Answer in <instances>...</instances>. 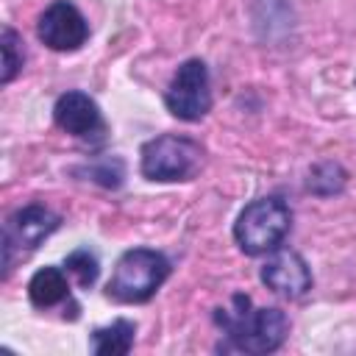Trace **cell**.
Segmentation results:
<instances>
[{
	"instance_id": "cell-1",
	"label": "cell",
	"mask_w": 356,
	"mask_h": 356,
	"mask_svg": "<svg viewBox=\"0 0 356 356\" xmlns=\"http://www.w3.org/2000/svg\"><path fill=\"white\" fill-rule=\"evenodd\" d=\"M234 312H217V323L225 328L234 348L245 353H270L284 342L289 320L281 309H250L248 295H234Z\"/></svg>"
},
{
	"instance_id": "cell-2",
	"label": "cell",
	"mask_w": 356,
	"mask_h": 356,
	"mask_svg": "<svg viewBox=\"0 0 356 356\" xmlns=\"http://www.w3.org/2000/svg\"><path fill=\"white\" fill-rule=\"evenodd\" d=\"M289 222L292 214L281 197H259L248 203L236 217L234 236L248 256H261L273 253L284 242V236L289 234Z\"/></svg>"
},
{
	"instance_id": "cell-3",
	"label": "cell",
	"mask_w": 356,
	"mask_h": 356,
	"mask_svg": "<svg viewBox=\"0 0 356 356\" xmlns=\"http://www.w3.org/2000/svg\"><path fill=\"white\" fill-rule=\"evenodd\" d=\"M170 261L150 248L125 250L114 267L108 281V295L122 303H145L156 295V289L167 281Z\"/></svg>"
},
{
	"instance_id": "cell-4",
	"label": "cell",
	"mask_w": 356,
	"mask_h": 356,
	"mask_svg": "<svg viewBox=\"0 0 356 356\" xmlns=\"http://www.w3.org/2000/svg\"><path fill=\"white\" fill-rule=\"evenodd\" d=\"M203 161L200 145L186 136L164 134L142 147V175L150 181H186Z\"/></svg>"
},
{
	"instance_id": "cell-5",
	"label": "cell",
	"mask_w": 356,
	"mask_h": 356,
	"mask_svg": "<svg viewBox=\"0 0 356 356\" xmlns=\"http://www.w3.org/2000/svg\"><path fill=\"white\" fill-rule=\"evenodd\" d=\"M164 103L170 114L178 120L195 122L206 117V111L211 108V89H209V70L200 58H189L178 67L164 95Z\"/></svg>"
},
{
	"instance_id": "cell-6",
	"label": "cell",
	"mask_w": 356,
	"mask_h": 356,
	"mask_svg": "<svg viewBox=\"0 0 356 356\" xmlns=\"http://www.w3.org/2000/svg\"><path fill=\"white\" fill-rule=\"evenodd\" d=\"M58 214H53L47 206L31 203L19 211H14L3 228V264L6 270L11 267L14 250H33L39 248L56 228H58Z\"/></svg>"
},
{
	"instance_id": "cell-7",
	"label": "cell",
	"mask_w": 356,
	"mask_h": 356,
	"mask_svg": "<svg viewBox=\"0 0 356 356\" xmlns=\"http://www.w3.org/2000/svg\"><path fill=\"white\" fill-rule=\"evenodd\" d=\"M36 33L50 50L70 53V50H78L89 39V22L72 3L56 0L42 11Z\"/></svg>"
},
{
	"instance_id": "cell-8",
	"label": "cell",
	"mask_w": 356,
	"mask_h": 356,
	"mask_svg": "<svg viewBox=\"0 0 356 356\" xmlns=\"http://www.w3.org/2000/svg\"><path fill=\"white\" fill-rule=\"evenodd\" d=\"M261 281L286 298H300L312 289V273L309 264L295 253V250H273L267 264L261 267Z\"/></svg>"
},
{
	"instance_id": "cell-9",
	"label": "cell",
	"mask_w": 356,
	"mask_h": 356,
	"mask_svg": "<svg viewBox=\"0 0 356 356\" xmlns=\"http://www.w3.org/2000/svg\"><path fill=\"white\" fill-rule=\"evenodd\" d=\"M53 117L58 122V128H64L72 136H95L103 131V117L97 103L86 95V92H67L56 100L53 106Z\"/></svg>"
},
{
	"instance_id": "cell-10",
	"label": "cell",
	"mask_w": 356,
	"mask_h": 356,
	"mask_svg": "<svg viewBox=\"0 0 356 356\" xmlns=\"http://www.w3.org/2000/svg\"><path fill=\"white\" fill-rule=\"evenodd\" d=\"M67 295H70V286L58 267H42L28 281V298L39 309H50V306L61 303Z\"/></svg>"
},
{
	"instance_id": "cell-11",
	"label": "cell",
	"mask_w": 356,
	"mask_h": 356,
	"mask_svg": "<svg viewBox=\"0 0 356 356\" xmlns=\"http://www.w3.org/2000/svg\"><path fill=\"white\" fill-rule=\"evenodd\" d=\"M134 334H136V325L128 323V320H114L111 325H103L92 334V350L97 356H120V353H128L131 345H134Z\"/></svg>"
},
{
	"instance_id": "cell-12",
	"label": "cell",
	"mask_w": 356,
	"mask_h": 356,
	"mask_svg": "<svg viewBox=\"0 0 356 356\" xmlns=\"http://www.w3.org/2000/svg\"><path fill=\"white\" fill-rule=\"evenodd\" d=\"M0 47H3V83H11V81H14V75H17V72L22 70V64H25L22 39L17 36V31L3 28Z\"/></svg>"
},
{
	"instance_id": "cell-13",
	"label": "cell",
	"mask_w": 356,
	"mask_h": 356,
	"mask_svg": "<svg viewBox=\"0 0 356 356\" xmlns=\"http://www.w3.org/2000/svg\"><path fill=\"white\" fill-rule=\"evenodd\" d=\"M64 267L78 278V284H81L83 289H89V286L97 281V273H100L97 256H95L89 248H78V250H72V253L64 259Z\"/></svg>"
},
{
	"instance_id": "cell-14",
	"label": "cell",
	"mask_w": 356,
	"mask_h": 356,
	"mask_svg": "<svg viewBox=\"0 0 356 356\" xmlns=\"http://www.w3.org/2000/svg\"><path fill=\"white\" fill-rule=\"evenodd\" d=\"M89 175H92L97 184H103V186H120L125 170H122V161H120V159H103L100 164L89 167Z\"/></svg>"
}]
</instances>
